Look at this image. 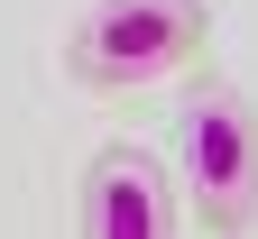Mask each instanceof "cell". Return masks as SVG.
Listing matches in <instances>:
<instances>
[{
    "label": "cell",
    "mask_w": 258,
    "mask_h": 239,
    "mask_svg": "<svg viewBox=\"0 0 258 239\" xmlns=\"http://www.w3.org/2000/svg\"><path fill=\"white\" fill-rule=\"evenodd\" d=\"M74 230L83 239H175V230H194V212H184V184L157 147L111 138L74 175Z\"/></svg>",
    "instance_id": "3957f363"
},
{
    "label": "cell",
    "mask_w": 258,
    "mask_h": 239,
    "mask_svg": "<svg viewBox=\"0 0 258 239\" xmlns=\"http://www.w3.org/2000/svg\"><path fill=\"white\" fill-rule=\"evenodd\" d=\"M166 166L184 184L194 230H258V101L240 83H203L175 111Z\"/></svg>",
    "instance_id": "7a4b0ae2"
},
{
    "label": "cell",
    "mask_w": 258,
    "mask_h": 239,
    "mask_svg": "<svg viewBox=\"0 0 258 239\" xmlns=\"http://www.w3.org/2000/svg\"><path fill=\"white\" fill-rule=\"evenodd\" d=\"M203 0H92L64 28V74L83 92H157L203 64Z\"/></svg>",
    "instance_id": "6da1fadb"
}]
</instances>
